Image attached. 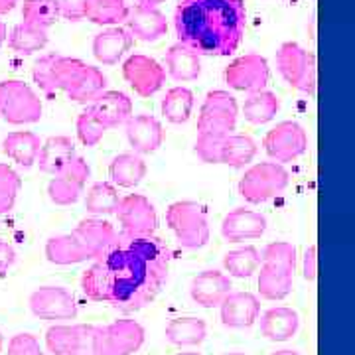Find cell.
<instances>
[{
	"instance_id": "cell-1",
	"label": "cell",
	"mask_w": 355,
	"mask_h": 355,
	"mask_svg": "<svg viewBox=\"0 0 355 355\" xmlns=\"http://www.w3.org/2000/svg\"><path fill=\"white\" fill-rule=\"evenodd\" d=\"M170 249L156 235L128 237L97 259L81 277L83 294L93 302L111 304L130 314L148 306L168 282Z\"/></svg>"
},
{
	"instance_id": "cell-2",
	"label": "cell",
	"mask_w": 355,
	"mask_h": 355,
	"mask_svg": "<svg viewBox=\"0 0 355 355\" xmlns=\"http://www.w3.org/2000/svg\"><path fill=\"white\" fill-rule=\"evenodd\" d=\"M174 28L178 42L198 55H229L245 36L247 8L243 0H180Z\"/></svg>"
},
{
	"instance_id": "cell-3",
	"label": "cell",
	"mask_w": 355,
	"mask_h": 355,
	"mask_svg": "<svg viewBox=\"0 0 355 355\" xmlns=\"http://www.w3.org/2000/svg\"><path fill=\"white\" fill-rule=\"evenodd\" d=\"M237 101L227 91H209L198 116L196 154L205 164H219V146L237 127Z\"/></svg>"
},
{
	"instance_id": "cell-4",
	"label": "cell",
	"mask_w": 355,
	"mask_h": 355,
	"mask_svg": "<svg viewBox=\"0 0 355 355\" xmlns=\"http://www.w3.org/2000/svg\"><path fill=\"white\" fill-rule=\"evenodd\" d=\"M55 89L67 93L71 101L91 105L103 91H107V77L99 67L87 65L77 58L60 55L53 65Z\"/></svg>"
},
{
	"instance_id": "cell-5",
	"label": "cell",
	"mask_w": 355,
	"mask_h": 355,
	"mask_svg": "<svg viewBox=\"0 0 355 355\" xmlns=\"http://www.w3.org/2000/svg\"><path fill=\"white\" fill-rule=\"evenodd\" d=\"M166 223L186 249H202L209 241V221L203 205L198 202L172 203L166 211Z\"/></svg>"
},
{
	"instance_id": "cell-6",
	"label": "cell",
	"mask_w": 355,
	"mask_h": 355,
	"mask_svg": "<svg viewBox=\"0 0 355 355\" xmlns=\"http://www.w3.org/2000/svg\"><path fill=\"white\" fill-rule=\"evenodd\" d=\"M44 107L38 93L20 79L0 81V119L10 125H34Z\"/></svg>"
},
{
	"instance_id": "cell-7",
	"label": "cell",
	"mask_w": 355,
	"mask_h": 355,
	"mask_svg": "<svg viewBox=\"0 0 355 355\" xmlns=\"http://www.w3.org/2000/svg\"><path fill=\"white\" fill-rule=\"evenodd\" d=\"M291 174L277 162H259L251 166L239 180V193L245 202L263 203L280 196L288 188Z\"/></svg>"
},
{
	"instance_id": "cell-8",
	"label": "cell",
	"mask_w": 355,
	"mask_h": 355,
	"mask_svg": "<svg viewBox=\"0 0 355 355\" xmlns=\"http://www.w3.org/2000/svg\"><path fill=\"white\" fill-rule=\"evenodd\" d=\"M146 331L137 320H114L109 326H95L93 355H135L144 345Z\"/></svg>"
},
{
	"instance_id": "cell-9",
	"label": "cell",
	"mask_w": 355,
	"mask_h": 355,
	"mask_svg": "<svg viewBox=\"0 0 355 355\" xmlns=\"http://www.w3.org/2000/svg\"><path fill=\"white\" fill-rule=\"evenodd\" d=\"M280 76L294 89L312 95L316 91V55L296 42H284L277 51Z\"/></svg>"
},
{
	"instance_id": "cell-10",
	"label": "cell",
	"mask_w": 355,
	"mask_h": 355,
	"mask_svg": "<svg viewBox=\"0 0 355 355\" xmlns=\"http://www.w3.org/2000/svg\"><path fill=\"white\" fill-rule=\"evenodd\" d=\"M265 153L277 164L292 162L302 156L308 148V135L296 121H282L266 132L263 140Z\"/></svg>"
},
{
	"instance_id": "cell-11",
	"label": "cell",
	"mask_w": 355,
	"mask_h": 355,
	"mask_svg": "<svg viewBox=\"0 0 355 355\" xmlns=\"http://www.w3.org/2000/svg\"><path fill=\"white\" fill-rule=\"evenodd\" d=\"M114 214L119 217V223L123 225L121 233L128 237H148L156 233L158 227L156 207L142 193H128L121 198Z\"/></svg>"
},
{
	"instance_id": "cell-12",
	"label": "cell",
	"mask_w": 355,
	"mask_h": 355,
	"mask_svg": "<svg viewBox=\"0 0 355 355\" xmlns=\"http://www.w3.org/2000/svg\"><path fill=\"white\" fill-rule=\"evenodd\" d=\"M89 176H91V168L81 158V156H73L67 164L51 178L48 184V196L55 205H71L76 203L83 188L87 184Z\"/></svg>"
},
{
	"instance_id": "cell-13",
	"label": "cell",
	"mask_w": 355,
	"mask_h": 355,
	"mask_svg": "<svg viewBox=\"0 0 355 355\" xmlns=\"http://www.w3.org/2000/svg\"><path fill=\"white\" fill-rule=\"evenodd\" d=\"M28 304L34 316L46 322L73 320L77 316L76 296L62 286H42L30 294Z\"/></svg>"
},
{
	"instance_id": "cell-14",
	"label": "cell",
	"mask_w": 355,
	"mask_h": 355,
	"mask_svg": "<svg viewBox=\"0 0 355 355\" xmlns=\"http://www.w3.org/2000/svg\"><path fill=\"white\" fill-rule=\"evenodd\" d=\"M91 324H55L46 331V345L51 355H93Z\"/></svg>"
},
{
	"instance_id": "cell-15",
	"label": "cell",
	"mask_w": 355,
	"mask_h": 355,
	"mask_svg": "<svg viewBox=\"0 0 355 355\" xmlns=\"http://www.w3.org/2000/svg\"><path fill=\"white\" fill-rule=\"evenodd\" d=\"M223 77H225V83L229 87L254 93V91H263L266 87L270 69H268L266 58L259 55V53H247V55L233 60L225 67Z\"/></svg>"
},
{
	"instance_id": "cell-16",
	"label": "cell",
	"mask_w": 355,
	"mask_h": 355,
	"mask_svg": "<svg viewBox=\"0 0 355 355\" xmlns=\"http://www.w3.org/2000/svg\"><path fill=\"white\" fill-rule=\"evenodd\" d=\"M123 77L140 97H153L164 87L166 69L148 55L132 53L123 64Z\"/></svg>"
},
{
	"instance_id": "cell-17",
	"label": "cell",
	"mask_w": 355,
	"mask_h": 355,
	"mask_svg": "<svg viewBox=\"0 0 355 355\" xmlns=\"http://www.w3.org/2000/svg\"><path fill=\"white\" fill-rule=\"evenodd\" d=\"M71 233L85 247L91 261L101 259L103 254L109 253L119 241V231L101 217H87V219L79 221Z\"/></svg>"
},
{
	"instance_id": "cell-18",
	"label": "cell",
	"mask_w": 355,
	"mask_h": 355,
	"mask_svg": "<svg viewBox=\"0 0 355 355\" xmlns=\"http://www.w3.org/2000/svg\"><path fill=\"white\" fill-rule=\"evenodd\" d=\"M261 316V302L251 292H229L219 304V318L225 328H251Z\"/></svg>"
},
{
	"instance_id": "cell-19",
	"label": "cell",
	"mask_w": 355,
	"mask_h": 355,
	"mask_svg": "<svg viewBox=\"0 0 355 355\" xmlns=\"http://www.w3.org/2000/svg\"><path fill=\"white\" fill-rule=\"evenodd\" d=\"M265 231L266 217L259 211L245 209V207H237V209L229 211L227 216L223 217V223H221V235L229 243L259 239L265 235Z\"/></svg>"
},
{
	"instance_id": "cell-20",
	"label": "cell",
	"mask_w": 355,
	"mask_h": 355,
	"mask_svg": "<svg viewBox=\"0 0 355 355\" xmlns=\"http://www.w3.org/2000/svg\"><path fill=\"white\" fill-rule=\"evenodd\" d=\"M128 144L137 154L156 153L164 142V128L153 114H132L125 123Z\"/></svg>"
},
{
	"instance_id": "cell-21",
	"label": "cell",
	"mask_w": 355,
	"mask_h": 355,
	"mask_svg": "<svg viewBox=\"0 0 355 355\" xmlns=\"http://www.w3.org/2000/svg\"><path fill=\"white\" fill-rule=\"evenodd\" d=\"M87 109L107 130L125 125L132 116V101L123 91H103Z\"/></svg>"
},
{
	"instance_id": "cell-22",
	"label": "cell",
	"mask_w": 355,
	"mask_h": 355,
	"mask_svg": "<svg viewBox=\"0 0 355 355\" xmlns=\"http://www.w3.org/2000/svg\"><path fill=\"white\" fill-rule=\"evenodd\" d=\"M125 24H127L130 36L140 42H156L166 36V32H168L166 16L154 6L137 4V6L128 8Z\"/></svg>"
},
{
	"instance_id": "cell-23",
	"label": "cell",
	"mask_w": 355,
	"mask_h": 355,
	"mask_svg": "<svg viewBox=\"0 0 355 355\" xmlns=\"http://www.w3.org/2000/svg\"><path fill=\"white\" fill-rule=\"evenodd\" d=\"M132 42L135 38L127 28L111 26L93 38V55L103 65L119 64L127 55V51H130Z\"/></svg>"
},
{
	"instance_id": "cell-24",
	"label": "cell",
	"mask_w": 355,
	"mask_h": 355,
	"mask_svg": "<svg viewBox=\"0 0 355 355\" xmlns=\"http://www.w3.org/2000/svg\"><path fill=\"white\" fill-rule=\"evenodd\" d=\"M231 292V279L221 270H203L190 284V296L196 304L216 308Z\"/></svg>"
},
{
	"instance_id": "cell-25",
	"label": "cell",
	"mask_w": 355,
	"mask_h": 355,
	"mask_svg": "<svg viewBox=\"0 0 355 355\" xmlns=\"http://www.w3.org/2000/svg\"><path fill=\"white\" fill-rule=\"evenodd\" d=\"M164 65L168 76L172 77L178 83H188L202 76V62L200 55L193 50H190L184 44H174L170 46V50L166 51Z\"/></svg>"
},
{
	"instance_id": "cell-26",
	"label": "cell",
	"mask_w": 355,
	"mask_h": 355,
	"mask_svg": "<svg viewBox=\"0 0 355 355\" xmlns=\"http://www.w3.org/2000/svg\"><path fill=\"white\" fill-rule=\"evenodd\" d=\"M42 140L32 130H14L2 139V153L22 168H32L38 160Z\"/></svg>"
},
{
	"instance_id": "cell-27",
	"label": "cell",
	"mask_w": 355,
	"mask_h": 355,
	"mask_svg": "<svg viewBox=\"0 0 355 355\" xmlns=\"http://www.w3.org/2000/svg\"><path fill=\"white\" fill-rule=\"evenodd\" d=\"M300 320L296 310L286 306H277L266 310L261 316V334L270 342H288L298 331Z\"/></svg>"
},
{
	"instance_id": "cell-28",
	"label": "cell",
	"mask_w": 355,
	"mask_h": 355,
	"mask_svg": "<svg viewBox=\"0 0 355 355\" xmlns=\"http://www.w3.org/2000/svg\"><path fill=\"white\" fill-rule=\"evenodd\" d=\"M294 270L275 263H261L259 272V292L265 300H282L292 292Z\"/></svg>"
},
{
	"instance_id": "cell-29",
	"label": "cell",
	"mask_w": 355,
	"mask_h": 355,
	"mask_svg": "<svg viewBox=\"0 0 355 355\" xmlns=\"http://www.w3.org/2000/svg\"><path fill=\"white\" fill-rule=\"evenodd\" d=\"M73 156H77L76 144L69 137H50L46 142H42L36 164L44 174L55 176Z\"/></svg>"
},
{
	"instance_id": "cell-30",
	"label": "cell",
	"mask_w": 355,
	"mask_h": 355,
	"mask_svg": "<svg viewBox=\"0 0 355 355\" xmlns=\"http://www.w3.org/2000/svg\"><path fill=\"white\" fill-rule=\"evenodd\" d=\"M46 259L50 261L51 265H79L91 261V257L85 251V247L79 243L73 233L67 235H55L50 237L46 243Z\"/></svg>"
},
{
	"instance_id": "cell-31",
	"label": "cell",
	"mask_w": 355,
	"mask_h": 355,
	"mask_svg": "<svg viewBox=\"0 0 355 355\" xmlns=\"http://www.w3.org/2000/svg\"><path fill=\"white\" fill-rule=\"evenodd\" d=\"M148 172L144 158L137 153H123L114 156L109 166V174L114 186L119 188H135L144 180Z\"/></svg>"
},
{
	"instance_id": "cell-32",
	"label": "cell",
	"mask_w": 355,
	"mask_h": 355,
	"mask_svg": "<svg viewBox=\"0 0 355 355\" xmlns=\"http://www.w3.org/2000/svg\"><path fill=\"white\" fill-rule=\"evenodd\" d=\"M207 326L202 318H174L166 326V340L178 347H196L205 340Z\"/></svg>"
},
{
	"instance_id": "cell-33",
	"label": "cell",
	"mask_w": 355,
	"mask_h": 355,
	"mask_svg": "<svg viewBox=\"0 0 355 355\" xmlns=\"http://www.w3.org/2000/svg\"><path fill=\"white\" fill-rule=\"evenodd\" d=\"M257 142L247 135H231L219 146V164H227L231 168H245L257 156Z\"/></svg>"
},
{
	"instance_id": "cell-34",
	"label": "cell",
	"mask_w": 355,
	"mask_h": 355,
	"mask_svg": "<svg viewBox=\"0 0 355 355\" xmlns=\"http://www.w3.org/2000/svg\"><path fill=\"white\" fill-rule=\"evenodd\" d=\"M280 109L279 97L272 91H254L249 93V97L245 99L243 105V114L249 123L253 125H265L268 121H272Z\"/></svg>"
},
{
	"instance_id": "cell-35",
	"label": "cell",
	"mask_w": 355,
	"mask_h": 355,
	"mask_svg": "<svg viewBox=\"0 0 355 355\" xmlns=\"http://www.w3.org/2000/svg\"><path fill=\"white\" fill-rule=\"evenodd\" d=\"M6 42H8L10 50L18 51L22 55H30V53H36L48 46V30L20 22L10 30V34L6 36Z\"/></svg>"
},
{
	"instance_id": "cell-36",
	"label": "cell",
	"mask_w": 355,
	"mask_h": 355,
	"mask_svg": "<svg viewBox=\"0 0 355 355\" xmlns=\"http://www.w3.org/2000/svg\"><path fill=\"white\" fill-rule=\"evenodd\" d=\"M128 6L125 0H85V18L99 26H119L125 22Z\"/></svg>"
},
{
	"instance_id": "cell-37",
	"label": "cell",
	"mask_w": 355,
	"mask_h": 355,
	"mask_svg": "<svg viewBox=\"0 0 355 355\" xmlns=\"http://www.w3.org/2000/svg\"><path fill=\"white\" fill-rule=\"evenodd\" d=\"M121 202V196L114 184L97 182L89 188L85 196V209L91 216H109L114 214Z\"/></svg>"
},
{
	"instance_id": "cell-38",
	"label": "cell",
	"mask_w": 355,
	"mask_h": 355,
	"mask_svg": "<svg viewBox=\"0 0 355 355\" xmlns=\"http://www.w3.org/2000/svg\"><path fill=\"white\" fill-rule=\"evenodd\" d=\"M261 266V253L257 247H241L235 251H229L223 257V268L229 272V277L235 279H249Z\"/></svg>"
},
{
	"instance_id": "cell-39",
	"label": "cell",
	"mask_w": 355,
	"mask_h": 355,
	"mask_svg": "<svg viewBox=\"0 0 355 355\" xmlns=\"http://www.w3.org/2000/svg\"><path fill=\"white\" fill-rule=\"evenodd\" d=\"M193 93L186 87H174L166 93V97L162 99V114L166 116V121L174 123V125H182L186 123L191 116L193 111Z\"/></svg>"
},
{
	"instance_id": "cell-40",
	"label": "cell",
	"mask_w": 355,
	"mask_h": 355,
	"mask_svg": "<svg viewBox=\"0 0 355 355\" xmlns=\"http://www.w3.org/2000/svg\"><path fill=\"white\" fill-rule=\"evenodd\" d=\"M22 22L48 30L60 18L58 0H24L22 4Z\"/></svg>"
},
{
	"instance_id": "cell-41",
	"label": "cell",
	"mask_w": 355,
	"mask_h": 355,
	"mask_svg": "<svg viewBox=\"0 0 355 355\" xmlns=\"http://www.w3.org/2000/svg\"><path fill=\"white\" fill-rule=\"evenodd\" d=\"M22 188V180L12 166L0 164V216L12 211L18 193Z\"/></svg>"
},
{
	"instance_id": "cell-42",
	"label": "cell",
	"mask_w": 355,
	"mask_h": 355,
	"mask_svg": "<svg viewBox=\"0 0 355 355\" xmlns=\"http://www.w3.org/2000/svg\"><path fill=\"white\" fill-rule=\"evenodd\" d=\"M60 58V53H46L42 55L40 60H36V64L32 67V77H34V83L38 85L46 95H53L58 89H55V79H53V65L55 60Z\"/></svg>"
},
{
	"instance_id": "cell-43",
	"label": "cell",
	"mask_w": 355,
	"mask_h": 355,
	"mask_svg": "<svg viewBox=\"0 0 355 355\" xmlns=\"http://www.w3.org/2000/svg\"><path fill=\"white\" fill-rule=\"evenodd\" d=\"M107 132V128L91 114V111H83L77 116V137L85 144V146H95L99 144Z\"/></svg>"
},
{
	"instance_id": "cell-44",
	"label": "cell",
	"mask_w": 355,
	"mask_h": 355,
	"mask_svg": "<svg viewBox=\"0 0 355 355\" xmlns=\"http://www.w3.org/2000/svg\"><path fill=\"white\" fill-rule=\"evenodd\" d=\"M8 355H46L40 347V342L32 334H16L8 342Z\"/></svg>"
},
{
	"instance_id": "cell-45",
	"label": "cell",
	"mask_w": 355,
	"mask_h": 355,
	"mask_svg": "<svg viewBox=\"0 0 355 355\" xmlns=\"http://www.w3.org/2000/svg\"><path fill=\"white\" fill-rule=\"evenodd\" d=\"M60 18H65L69 22L85 20V0H58Z\"/></svg>"
},
{
	"instance_id": "cell-46",
	"label": "cell",
	"mask_w": 355,
	"mask_h": 355,
	"mask_svg": "<svg viewBox=\"0 0 355 355\" xmlns=\"http://www.w3.org/2000/svg\"><path fill=\"white\" fill-rule=\"evenodd\" d=\"M304 279L314 282L318 279V247L312 245L304 253Z\"/></svg>"
},
{
	"instance_id": "cell-47",
	"label": "cell",
	"mask_w": 355,
	"mask_h": 355,
	"mask_svg": "<svg viewBox=\"0 0 355 355\" xmlns=\"http://www.w3.org/2000/svg\"><path fill=\"white\" fill-rule=\"evenodd\" d=\"M16 263V251L12 245L0 239V277H4Z\"/></svg>"
},
{
	"instance_id": "cell-48",
	"label": "cell",
	"mask_w": 355,
	"mask_h": 355,
	"mask_svg": "<svg viewBox=\"0 0 355 355\" xmlns=\"http://www.w3.org/2000/svg\"><path fill=\"white\" fill-rule=\"evenodd\" d=\"M18 2H20V0H0V16H2V14L12 12Z\"/></svg>"
},
{
	"instance_id": "cell-49",
	"label": "cell",
	"mask_w": 355,
	"mask_h": 355,
	"mask_svg": "<svg viewBox=\"0 0 355 355\" xmlns=\"http://www.w3.org/2000/svg\"><path fill=\"white\" fill-rule=\"evenodd\" d=\"M6 36H8V32H6V26L4 22L0 20V48H2V44L6 42Z\"/></svg>"
},
{
	"instance_id": "cell-50",
	"label": "cell",
	"mask_w": 355,
	"mask_h": 355,
	"mask_svg": "<svg viewBox=\"0 0 355 355\" xmlns=\"http://www.w3.org/2000/svg\"><path fill=\"white\" fill-rule=\"evenodd\" d=\"M164 0H139V4H142V6H158V4H162Z\"/></svg>"
},
{
	"instance_id": "cell-51",
	"label": "cell",
	"mask_w": 355,
	"mask_h": 355,
	"mask_svg": "<svg viewBox=\"0 0 355 355\" xmlns=\"http://www.w3.org/2000/svg\"><path fill=\"white\" fill-rule=\"evenodd\" d=\"M272 355H300L298 352H294V349H279V352H275Z\"/></svg>"
},
{
	"instance_id": "cell-52",
	"label": "cell",
	"mask_w": 355,
	"mask_h": 355,
	"mask_svg": "<svg viewBox=\"0 0 355 355\" xmlns=\"http://www.w3.org/2000/svg\"><path fill=\"white\" fill-rule=\"evenodd\" d=\"M2 349H4V336H2V331H0V354H2Z\"/></svg>"
},
{
	"instance_id": "cell-53",
	"label": "cell",
	"mask_w": 355,
	"mask_h": 355,
	"mask_svg": "<svg viewBox=\"0 0 355 355\" xmlns=\"http://www.w3.org/2000/svg\"><path fill=\"white\" fill-rule=\"evenodd\" d=\"M178 355H200L198 352H182V354H178Z\"/></svg>"
},
{
	"instance_id": "cell-54",
	"label": "cell",
	"mask_w": 355,
	"mask_h": 355,
	"mask_svg": "<svg viewBox=\"0 0 355 355\" xmlns=\"http://www.w3.org/2000/svg\"><path fill=\"white\" fill-rule=\"evenodd\" d=\"M227 355H245V354H239V352H233V354H227Z\"/></svg>"
}]
</instances>
